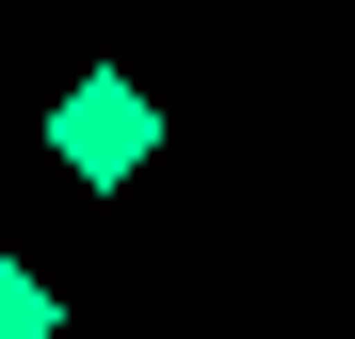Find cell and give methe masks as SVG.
I'll use <instances>...</instances> for the list:
<instances>
[{"label": "cell", "instance_id": "1", "mask_svg": "<svg viewBox=\"0 0 355 339\" xmlns=\"http://www.w3.org/2000/svg\"><path fill=\"white\" fill-rule=\"evenodd\" d=\"M49 162H65L81 194H130L146 162H162V97H146L130 65H81L65 97H49Z\"/></svg>", "mask_w": 355, "mask_h": 339}, {"label": "cell", "instance_id": "2", "mask_svg": "<svg viewBox=\"0 0 355 339\" xmlns=\"http://www.w3.org/2000/svg\"><path fill=\"white\" fill-rule=\"evenodd\" d=\"M0 339H65V291H49L33 259H0Z\"/></svg>", "mask_w": 355, "mask_h": 339}]
</instances>
